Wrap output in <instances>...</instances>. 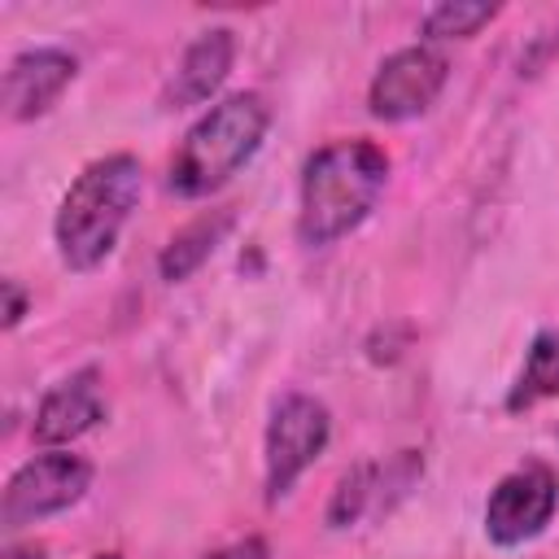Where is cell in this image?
<instances>
[{"instance_id":"6da1fadb","label":"cell","mask_w":559,"mask_h":559,"mask_svg":"<svg viewBox=\"0 0 559 559\" xmlns=\"http://www.w3.org/2000/svg\"><path fill=\"white\" fill-rule=\"evenodd\" d=\"M384 179H389V157L362 135L314 148L301 166L297 240L310 249H323L349 236L376 210Z\"/></svg>"},{"instance_id":"7a4b0ae2","label":"cell","mask_w":559,"mask_h":559,"mask_svg":"<svg viewBox=\"0 0 559 559\" xmlns=\"http://www.w3.org/2000/svg\"><path fill=\"white\" fill-rule=\"evenodd\" d=\"M140 192H144V170L131 153H109L92 162L61 197L52 223L61 262L70 271H96L114 253L118 231L127 227Z\"/></svg>"},{"instance_id":"3957f363","label":"cell","mask_w":559,"mask_h":559,"mask_svg":"<svg viewBox=\"0 0 559 559\" xmlns=\"http://www.w3.org/2000/svg\"><path fill=\"white\" fill-rule=\"evenodd\" d=\"M271 127V109L258 92H236L218 105H210L205 118L192 122L183 135L175 162H170V192L179 197H210L223 188L262 144Z\"/></svg>"},{"instance_id":"277c9868","label":"cell","mask_w":559,"mask_h":559,"mask_svg":"<svg viewBox=\"0 0 559 559\" xmlns=\"http://www.w3.org/2000/svg\"><path fill=\"white\" fill-rule=\"evenodd\" d=\"M92 485V463L79 459V454H66V450H44L35 459H26L9 485H4V507H0V520L9 533L44 520V515H57L66 507H74Z\"/></svg>"},{"instance_id":"5b68a950","label":"cell","mask_w":559,"mask_h":559,"mask_svg":"<svg viewBox=\"0 0 559 559\" xmlns=\"http://www.w3.org/2000/svg\"><path fill=\"white\" fill-rule=\"evenodd\" d=\"M332 432L328 406L310 393H288L266 424V502H280L293 480L323 454Z\"/></svg>"},{"instance_id":"8992f818","label":"cell","mask_w":559,"mask_h":559,"mask_svg":"<svg viewBox=\"0 0 559 559\" xmlns=\"http://www.w3.org/2000/svg\"><path fill=\"white\" fill-rule=\"evenodd\" d=\"M450 79V66L441 52L424 48V44H411V48H397L393 57L380 61L376 79H371V92H367V109L380 118V122H406V118H419L445 87Z\"/></svg>"},{"instance_id":"52a82bcc","label":"cell","mask_w":559,"mask_h":559,"mask_svg":"<svg viewBox=\"0 0 559 559\" xmlns=\"http://www.w3.org/2000/svg\"><path fill=\"white\" fill-rule=\"evenodd\" d=\"M555 498H559V480L546 463H524V467L507 472L485 502L489 542L520 546V542L537 537L555 515Z\"/></svg>"},{"instance_id":"ba28073f","label":"cell","mask_w":559,"mask_h":559,"mask_svg":"<svg viewBox=\"0 0 559 559\" xmlns=\"http://www.w3.org/2000/svg\"><path fill=\"white\" fill-rule=\"evenodd\" d=\"M74 70H79V61L61 48H31V52L13 57L4 70V114L13 122L39 118L70 87Z\"/></svg>"},{"instance_id":"9c48e42d","label":"cell","mask_w":559,"mask_h":559,"mask_svg":"<svg viewBox=\"0 0 559 559\" xmlns=\"http://www.w3.org/2000/svg\"><path fill=\"white\" fill-rule=\"evenodd\" d=\"M105 419V393L96 367H83L52 384L35 411V441L39 445H66L83 432H92Z\"/></svg>"},{"instance_id":"30bf717a","label":"cell","mask_w":559,"mask_h":559,"mask_svg":"<svg viewBox=\"0 0 559 559\" xmlns=\"http://www.w3.org/2000/svg\"><path fill=\"white\" fill-rule=\"evenodd\" d=\"M231 57H236V39H231L227 26H214V31L197 35L188 44V52L179 57L170 83L162 87V105L166 109H188V105H201L205 96H214L218 83L231 70Z\"/></svg>"},{"instance_id":"8fae6325","label":"cell","mask_w":559,"mask_h":559,"mask_svg":"<svg viewBox=\"0 0 559 559\" xmlns=\"http://www.w3.org/2000/svg\"><path fill=\"white\" fill-rule=\"evenodd\" d=\"M231 223H236V210H210V214H201V218H192L183 231H175L170 236V245L162 249V258H157V271H162V280H170V284H179V280H188L214 249H218V240L231 231Z\"/></svg>"},{"instance_id":"7c38bea8","label":"cell","mask_w":559,"mask_h":559,"mask_svg":"<svg viewBox=\"0 0 559 559\" xmlns=\"http://www.w3.org/2000/svg\"><path fill=\"white\" fill-rule=\"evenodd\" d=\"M542 397H559V332H537L524 358L515 389L507 393V411H528Z\"/></svg>"},{"instance_id":"4fadbf2b","label":"cell","mask_w":559,"mask_h":559,"mask_svg":"<svg viewBox=\"0 0 559 559\" xmlns=\"http://www.w3.org/2000/svg\"><path fill=\"white\" fill-rule=\"evenodd\" d=\"M498 13V4H485V0H445V4H432L419 22V31L428 39H467L476 35L489 17Z\"/></svg>"},{"instance_id":"5bb4252c","label":"cell","mask_w":559,"mask_h":559,"mask_svg":"<svg viewBox=\"0 0 559 559\" xmlns=\"http://www.w3.org/2000/svg\"><path fill=\"white\" fill-rule=\"evenodd\" d=\"M367 493H371V467H354V472H345V476H341V485H336V493H332L328 524H332V528L354 524V520L362 515Z\"/></svg>"},{"instance_id":"9a60e30c","label":"cell","mask_w":559,"mask_h":559,"mask_svg":"<svg viewBox=\"0 0 559 559\" xmlns=\"http://www.w3.org/2000/svg\"><path fill=\"white\" fill-rule=\"evenodd\" d=\"M201 559H266V542L262 537H245V542H231L223 550H210Z\"/></svg>"},{"instance_id":"2e32d148","label":"cell","mask_w":559,"mask_h":559,"mask_svg":"<svg viewBox=\"0 0 559 559\" xmlns=\"http://www.w3.org/2000/svg\"><path fill=\"white\" fill-rule=\"evenodd\" d=\"M4 297H9V306H4V328H17L22 314H26V297H22L17 280H4Z\"/></svg>"},{"instance_id":"e0dca14e","label":"cell","mask_w":559,"mask_h":559,"mask_svg":"<svg viewBox=\"0 0 559 559\" xmlns=\"http://www.w3.org/2000/svg\"><path fill=\"white\" fill-rule=\"evenodd\" d=\"M4 559H44V550L39 546H13V550H4Z\"/></svg>"},{"instance_id":"ac0fdd59","label":"cell","mask_w":559,"mask_h":559,"mask_svg":"<svg viewBox=\"0 0 559 559\" xmlns=\"http://www.w3.org/2000/svg\"><path fill=\"white\" fill-rule=\"evenodd\" d=\"M92 559H118V555H92Z\"/></svg>"}]
</instances>
